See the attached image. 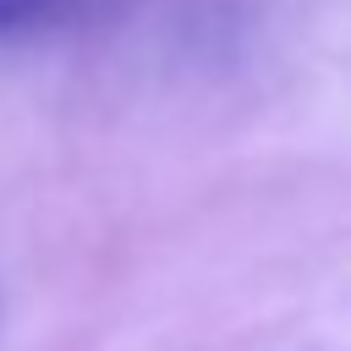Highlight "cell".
<instances>
[{
	"label": "cell",
	"mask_w": 351,
	"mask_h": 351,
	"mask_svg": "<svg viewBox=\"0 0 351 351\" xmlns=\"http://www.w3.org/2000/svg\"><path fill=\"white\" fill-rule=\"evenodd\" d=\"M82 11V0H0V38L16 33H38V27H60Z\"/></svg>",
	"instance_id": "obj_1"
}]
</instances>
